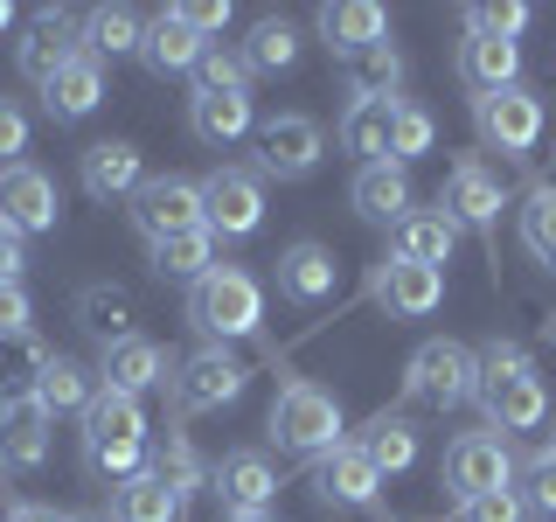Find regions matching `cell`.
Returning a JSON list of instances; mask_svg holds the SVG:
<instances>
[{"instance_id":"6da1fadb","label":"cell","mask_w":556,"mask_h":522,"mask_svg":"<svg viewBox=\"0 0 556 522\" xmlns=\"http://www.w3.org/2000/svg\"><path fill=\"white\" fill-rule=\"evenodd\" d=\"M139 460H147V411L126 390H104L84 405V467L98 481H132Z\"/></svg>"},{"instance_id":"7a4b0ae2","label":"cell","mask_w":556,"mask_h":522,"mask_svg":"<svg viewBox=\"0 0 556 522\" xmlns=\"http://www.w3.org/2000/svg\"><path fill=\"white\" fill-rule=\"evenodd\" d=\"M265 432H271L278 452H300V460H320V452H334V446H341V405H334V390H320V383L292 376L286 390L271 397Z\"/></svg>"},{"instance_id":"3957f363","label":"cell","mask_w":556,"mask_h":522,"mask_svg":"<svg viewBox=\"0 0 556 522\" xmlns=\"http://www.w3.org/2000/svg\"><path fill=\"white\" fill-rule=\"evenodd\" d=\"M188 321H195L208 341L257 335V327H265V293H257V278L243 265H216L208 278L188 286Z\"/></svg>"},{"instance_id":"277c9868","label":"cell","mask_w":556,"mask_h":522,"mask_svg":"<svg viewBox=\"0 0 556 522\" xmlns=\"http://www.w3.org/2000/svg\"><path fill=\"white\" fill-rule=\"evenodd\" d=\"M404 390L417 405L452 411V405H466V397H480V356L466 341H425L404 362Z\"/></svg>"},{"instance_id":"5b68a950","label":"cell","mask_w":556,"mask_h":522,"mask_svg":"<svg viewBox=\"0 0 556 522\" xmlns=\"http://www.w3.org/2000/svg\"><path fill=\"white\" fill-rule=\"evenodd\" d=\"M243 383H251V370H243L223 341H208V348H195V356L174 362L167 390H174V411H223V405L243 397Z\"/></svg>"},{"instance_id":"8992f818","label":"cell","mask_w":556,"mask_h":522,"mask_svg":"<svg viewBox=\"0 0 556 522\" xmlns=\"http://www.w3.org/2000/svg\"><path fill=\"white\" fill-rule=\"evenodd\" d=\"M515 446L501 439V432H466V439L445 446V487L459 501H480V495H501V487H515Z\"/></svg>"},{"instance_id":"52a82bcc","label":"cell","mask_w":556,"mask_h":522,"mask_svg":"<svg viewBox=\"0 0 556 522\" xmlns=\"http://www.w3.org/2000/svg\"><path fill=\"white\" fill-rule=\"evenodd\" d=\"M473 126L494 153H508V161H529L535 139H543V98L535 91H494V98H473Z\"/></svg>"},{"instance_id":"ba28073f","label":"cell","mask_w":556,"mask_h":522,"mask_svg":"<svg viewBox=\"0 0 556 522\" xmlns=\"http://www.w3.org/2000/svg\"><path fill=\"white\" fill-rule=\"evenodd\" d=\"M439 209L459 231H480V237H494V223H501V209H508V196H501V174L480 161V153H459L445 174V196Z\"/></svg>"},{"instance_id":"9c48e42d","label":"cell","mask_w":556,"mask_h":522,"mask_svg":"<svg viewBox=\"0 0 556 522\" xmlns=\"http://www.w3.org/2000/svg\"><path fill=\"white\" fill-rule=\"evenodd\" d=\"M202 223L216 237H251L265 223V182L243 174V167H216L202 182Z\"/></svg>"},{"instance_id":"30bf717a","label":"cell","mask_w":556,"mask_h":522,"mask_svg":"<svg viewBox=\"0 0 556 522\" xmlns=\"http://www.w3.org/2000/svg\"><path fill=\"white\" fill-rule=\"evenodd\" d=\"M202 223V182H181V174H153L132 196V231L147 244H161L174 231H195Z\"/></svg>"},{"instance_id":"8fae6325","label":"cell","mask_w":556,"mask_h":522,"mask_svg":"<svg viewBox=\"0 0 556 522\" xmlns=\"http://www.w3.org/2000/svg\"><path fill=\"white\" fill-rule=\"evenodd\" d=\"M56 216H63V196L42 167H28V161L0 167V223H8V231L42 237V231H56Z\"/></svg>"},{"instance_id":"7c38bea8","label":"cell","mask_w":556,"mask_h":522,"mask_svg":"<svg viewBox=\"0 0 556 522\" xmlns=\"http://www.w3.org/2000/svg\"><path fill=\"white\" fill-rule=\"evenodd\" d=\"M320 126H313L306 112H286V119H271L265 133H257V167L278 174V182H306L313 167H320Z\"/></svg>"},{"instance_id":"4fadbf2b","label":"cell","mask_w":556,"mask_h":522,"mask_svg":"<svg viewBox=\"0 0 556 522\" xmlns=\"http://www.w3.org/2000/svg\"><path fill=\"white\" fill-rule=\"evenodd\" d=\"M480 405H486V425L508 439V432H535L549 418V390L535 370L521 376H480Z\"/></svg>"},{"instance_id":"5bb4252c","label":"cell","mask_w":556,"mask_h":522,"mask_svg":"<svg viewBox=\"0 0 556 522\" xmlns=\"http://www.w3.org/2000/svg\"><path fill=\"white\" fill-rule=\"evenodd\" d=\"M376 300L396 313V321H425L445 300V272L417 265V258H382L376 265Z\"/></svg>"},{"instance_id":"9a60e30c","label":"cell","mask_w":556,"mask_h":522,"mask_svg":"<svg viewBox=\"0 0 556 522\" xmlns=\"http://www.w3.org/2000/svg\"><path fill=\"white\" fill-rule=\"evenodd\" d=\"M167 376H174V370H167V348H161V341H147V335L104 341V356H98V383H104V390H126V397L161 390Z\"/></svg>"},{"instance_id":"2e32d148","label":"cell","mask_w":556,"mask_h":522,"mask_svg":"<svg viewBox=\"0 0 556 522\" xmlns=\"http://www.w3.org/2000/svg\"><path fill=\"white\" fill-rule=\"evenodd\" d=\"M202 35L181 22V8H161V14H147V35H139V63L153 70V77H195V63H202Z\"/></svg>"},{"instance_id":"e0dca14e","label":"cell","mask_w":556,"mask_h":522,"mask_svg":"<svg viewBox=\"0 0 556 522\" xmlns=\"http://www.w3.org/2000/svg\"><path fill=\"white\" fill-rule=\"evenodd\" d=\"M208 487H216L223 515H257V509L278 501V474H271L265 452H223V467L208 474Z\"/></svg>"},{"instance_id":"ac0fdd59","label":"cell","mask_w":556,"mask_h":522,"mask_svg":"<svg viewBox=\"0 0 556 522\" xmlns=\"http://www.w3.org/2000/svg\"><path fill=\"white\" fill-rule=\"evenodd\" d=\"M459 84L473 98L515 91V84H521V42H501V35L466 28V42H459Z\"/></svg>"},{"instance_id":"d6986e66","label":"cell","mask_w":556,"mask_h":522,"mask_svg":"<svg viewBox=\"0 0 556 522\" xmlns=\"http://www.w3.org/2000/svg\"><path fill=\"white\" fill-rule=\"evenodd\" d=\"M313 495L341 501V509H376L382 474L362 460V446H334V452H320V467H313Z\"/></svg>"},{"instance_id":"ffe728a7","label":"cell","mask_w":556,"mask_h":522,"mask_svg":"<svg viewBox=\"0 0 556 522\" xmlns=\"http://www.w3.org/2000/svg\"><path fill=\"white\" fill-rule=\"evenodd\" d=\"M139 188H147V161H139L132 139H98V147H84V196L118 202V196H139Z\"/></svg>"},{"instance_id":"44dd1931","label":"cell","mask_w":556,"mask_h":522,"mask_svg":"<svg viewBox=\"0 0 556 522\" xmlns=\"http://www.w3.org/2000/svg\"><path fill=\"white\" fill-rule=\"evenodd\" d=\"M334 251L327 244H313V237H300V244H286L278 251V293H286L292 307H320L327 293H334Z\"/></svg>"},{"instance_id":"7402d4cb","label":"cell","mask_w":556,"mask_h":522,"mask_svg":"<svg viewBox=\"0 0 556 522\" xmlns=\"http://www.w3.org/2000/svg\"><path fill=\"white\" fill-rule=\"evenodd\" d=\"M348 202H355L362 223H404V216H410V174L396 167V161L355 167V182H348Z\"/></svg>"},{"instance_id":"603a6c76","label":"cell","mask_w":556,"mask_h":522,"mask_svg":"<svg viewBox=\"0 0 556 522\" xmlns=\"http://www.w3.org/2000/svg\"><path fill=\"white\" fill-rule=\"evenodd\" d=\"M70 57H77V42H70V14H63V8H42V14L28 22V35L14 42V63H22L28 84H49Z\"/></svg>"},{"instance_id":"cb8c5ba5","label":"cell","mask_w":556,"mask_h":522,"mask_svg":"<svg viewBox=\"0 0 556 522\" xmlns=\"http://www.w3.org/2000/svg\"><path fill=\"white\" fill-rule=\"evenodd\" d=\"M320 35H327V49L348 63V57H362V49L390 42V14H382L376 0H334V8H320Z\"/></svg>"},{"instance_id":"d4e9b609","label":"cell","mask_w":556,"mask_h":522,"mask_svg":"<svg viewBox=\"0 0 556 522\" xmlns=\"http://www.w3.org/2000/svg\"><path fill=\"white\" fill-rule=\"evenodd\" d=\"M390 119H396V98H348V112H341V153H355L362 167H376V161H390Z\"/></svg>"},{"instance_id":"484cf974","label":"cell","mask_w":556,"mask_h":522,"mask_svg":"<svg viewBox=\"0 0 556 522\" xmlns=\"http://www.w3.org/2000/svg\"><path fill=\"white\" fill-rule=\"evenodd\" d=\"M98 98H104V63L91 57V49H77L56 77L42 84V104H49V119H91L98 112Z\"/></svg>"},{"instance_id":"4316f807","label":"cell","mask_w":556,"mask_h":522,"mask_svg":"<svg viewBox=\"0 0 556 522\" xmlns=\"http://www.w3.org/2000/svg\"><path fill=\"white\" fill-rule=\"evenodd\" d=\"M49 460V411L22 397V405H0V467L28 474V467Z\"/></svg>"},{"instance_id":"83f0119b","label":"cell","mask_w":556,"mask_h":522,"mask_svg":"<svg viewBox=\"0 0 556 522\" xmlns=\"http://www.w3.org/2000/svg\"><path fill=\"white\" fill-rule=\"evenodd\" d=\"M188 133L202 147H237L251 133V91H195L188 98Z\"/></svg>"},{"instance_id":"f1b7e54d","label":"cell","mask_w":556,"mask_h":522,"mask_svg":"<svg viewBox=\"0 0 556 522\" xmlns=\"http://www.w3.org/2000/svg\"><path fill=\"white\" fill-rule=\"evenodd\" d=\"M452 251H459V223L445 216V209H410L404 223H396V258H417V265H452Z\"/></svg>"},{"instance_id":"f546056e","label":"cell","mask_w":556,"mask_h":522,"mask_svg":"<svg viewBox=\"0 0 556 522\" xmlns=\"http://www.w3.org/2000/svg\"><path fill=\"white\" fill-rule=\"evenodd\" d=\"M112 522H181V495L147 467V474L112 487Z\"/></svg>"},{"instance_id":"4dcf8cb0","label":"cell","mask_w":556,"mask_h":522,"mask_svg":"<svg viewBox=\"0 0 556 522\" xmlns=\"http://www.w3.org/2000/svg\"><path fill=\"white\" fill-rule=\"evenodd\" d=\"M153 272H161V278H188V286L208 278V272H216V231L195 223V231L161 237V244H153Z\"/></svg>"},{"instance_id":"1f68e13d","label":"cell","mask_w":556,"mask_h":522,"mask_svg":"<svg viewBox=\"0 0 556 522\" xmlns=\"http://www.w3.org/2000/svg\"><path fill=\"white\" fill-rule=\"evenodd\" d=\"M362 460H369L376 467V474H404V467L417 460V425H410V418H390V411H382V418H369V425H362Z\"/></svg>"},{"instance_id":"d6a6232c","label":"cell","mask_w":556,"mask_h":522,"mask_svg":"<svg viewBox=\"0 0 556 522\" xmlns=\"http://www.w3.org/2000/svg\"><path fill=\"white\" fill-rule=\"evenodd\" d=\"M49 370V348L35 335H0V405H22L35 397V383Z\"/></svg>"},{"instance_id":"836d02e7","label":"cell","mask_w":556,"mask_h":522,"mask_svg":"<svg viewBox=\"0 0 556 522\" xmlns=\"http://www.w3.org/2000/svg\"><path fill=\"white\" fill-rule=\"evenodd\" d=\"M98 397V376L84 370V362H70V356H49V370H42V383H35V405H42L49 418L56 411H77L84 418V405Z\"/></svg>"},{"instance_id":"e575fe53","label":"cell","mask_w":556,"mask_h":522,"mask_svg":"<svg viewBox=\"0 0 556 522\" xmlns=\"http://www.w3.org/2000/svg\"><path fill=\"white\" fill-rule=\"evenodd\" d=\"M243 63H251V77H278V70H292V63H300V28H292L286 14H265V22H251Z\"/></svg>"},{"instance_id":"d590c367","label":"cell","mask_w":556,"mask_h":522,"mask_svg":"<svg viewBox=\"0 0 556 522\" xmlns=\"http://www.w3.org/2000/svg\"><path fill=\"white\" fill-rule=\"evenodd\" d=\"M515 223H521V251L556 272V182H535L529 196H521Z\"/></svg>"},{"instance_id":"8d00e7d4","label":"cell","mask_w":556,"mask_h":522,"mask_svg":"<svg viewBox=\"0 0 556 522\" xmlns=\"http://www.w3.org/2000/svg\"><path fill=\"white\" fill-rule=\"evenodd\" d=\"M139 35H147V14H132V8H91L84 14V42L77 49H91V57H126V49H139Z\"/></svg>"},{"instance_id":"74e56055","label":"cell","mask_w":556,"mask_h":522,"mask_svg":"<svg viewBox=\"0 0 556 522\" xmlns=\"http://www.w3.org/2000/svg\"><path fill=\"white\" fill-rule=\"evenodd\" d=\"M396 84H404V57L390 42L348 57V98H396Z\"/></svg>"},{"instance_id":"f35d334b","label":"cell","mask_w":556,"mask_h":522,"mask_svg":"<svg viewBox=\"0 0 556 522\" xmlns=\"http://www.w3.org/2000/svg\"><path fill=\"white\" fill-rule=\"evenodd\" d=\"M147 452H153V474H161L181 501L208 481V467L195 460V446H188V432H181V425H167V439H161V446H147Z\"/></svg>"},{"instance_id":"ab89813d","label":"cell","mask_w":556,"mask_h":522,"mask_svg":"<svg viewBox=\"0 0 556 522\" xmlns=\"http://www.w3.org/2000/svg\"><path fill=\"white\" fill-rule=\"evenodd\" d=\"M77 321L84 327H91V335L98 341H126L132 335V300H126V293H118V286H84V300H77Z\"/></svg>"},{"instance_id":"60d3db41","label":"cell","mask_w":556,"mask_h":522,"mask_svg":"<svg viewBox=\"0 0 556 522\" xmlns=\"http://www.w3.org/2000/svg\"><path fill=\"white\" fill-rule=\"evenodd\" d=\"M431 139H439V119H431L425 104L396 98V119H390V161H396V167L417 161V153H431Z\"/></svg>"},{"instance_id":"b9f144b4","label":"cell","mask_w":556,"mask_h":522,"mask_svg":"<svg viewBox=\"0 0 556 522\" xmlns=\"http://www.w3.org/2000/svg\"><path fill=\"white\" fill-rule=\"evenodd\" d=\"M521 509H535V515H556V452L543 446V452H529L521 460Z\"/></svg>"},{"instance_id":"7bdbcfd3","label":"cell","mask_w":556,"mask_h":522,"mask_svg":"<svg viewBox=\"0 0 556 522\" xmlns=\"http://www.w3.org/2000/svg\"><path fill=\"white\" fill-rule=\"evenodd\" d=\"M243 84H251V63H243L237 49H202L195 91H243Z\"/></svg>"},{"instance_id":"ee69618b","label":"cell","mask_w":556,"mask_h":522,"mask_svg":"<svg viewBox=\"0 0 556 522\" xmlns=\"http://www.w3.org/2000/svg\"><path fill=\"white\" fill-rule=\"evenodd\" d=\"M466 28H480V35H501V42H515V35L529 28V8H521V0H508V8H466Z\"/></svg>"},{"instance_id":"f6af8a7d","label":"cell","mask_w":556,"mask_h":522,"mask_svg":"<svg viewBox=\"0 0 556 522\" xmlns=\"http://www.w3.org/2000/svg\"><path fill=\"white\" fill-rule=\"evenodd\" d=\"M459 522H529L515 487H501V495H480V501H459Z\"/></svg>"},{"instance_id":"bcb514c9","label":"cell","mask_w":556,"mask_h":522,"mask_svg":"<svg viewBox=\"0 0 556 522\" xmlns=\"http://www.w3.org/2000/svg\"><path fill=\"white\" fill-rule=\"evenodd\" d=\"M22 153H28V112L0 98V167H22Z\"/></svg>"},{"instance_id":"7dc6e473","label":"cell","mask_w":556,"mask_h":522,"mask_svg":"<svg viewBox=\"0 0 556 522\" xmlns=\"http://www.w3.org/2000/svg\"><path fill=\"white\" fill-rule=\"evenodd\" d=\"M28 313H35L28 286L22 278H0V335H28Z\"/></svg>"},{"instance_id":"c3c4849f","label":"cell","mask_w":556,"mask_h":522,"mask_svg":"<svg viewBox=\"0 0 556 522\" xmlns=\"http://www.w3.org/2000/svg\"><path fill=\"white\" fill-rule=\"evenodd\" d=\"M181 22H188V28H195L202 42H208V35H223V28H230V8H223V0H188V8H181Z\"/></svg>"},{"instance_id":"681fc988","label":"cell","mask_w":556,"mask_h":522,"mask_svg":"<svg viewBox=\"0 0 556 522\" xmlns=\"http://www.w3.org/2000/svg\"><path fill=\"white\" fill-rule=\"evenodd\" d=\"M22 265H28L22 231H8V223H0V278H22Z\"/></svg>"},{"instance_id":"f907efd6","label":"cell","mask_w":556,"mask_h":522,"mask_svg":"<svg viewBox=\"0 0 556 522\" xmlns=\"http://www.w3.org/2000/svg\"><path fill=\"white\" fill-rule=\"evenodd\" d=\"M8 522H63L56 509H42V501H14V515Z\"/></svg>"},{"instance_id":"816d5d0a","label":"cell","mask_w":556,"mask_h":522,"mask_svg":"<svg viewBox=\"0 0 556 522\" xmlns=\"http://www.w3.org/2000/svg\"><path fill=\"white\" fill-rule=\"evenodd\" d=\"M223 522H278L271 509H257V515H223Z\"/></svg>"},{"instance_id":"f5cc1de1","label":"cell","mask_w":556,"mask_h":522,"mask_svg":"<svg viewBox=\"0 0 556 522\" xmlns=\"http://www.w3.org/2000/svg\"><path fill=\"white\" fill-rule=\"evenodd\" d=\"M0 28H14V8H8V0H0Z\"/></svg>"},{"instance_id":"db71d44e","label":"cell","mask_w":556,"mask_h":522,"mask_svg":"<svg viewBox=\"0 0 556 522\" xmlns=\"http://www.w3.org/2000/svg\"><path fill=\"white\" fill-rule=\"evenodd\" d=\"M63 522H104V515H63Z\"/></svg>"},{"instance_id":"11a10c76","label":"cell","mask_w":556,"mask_h":522,"mask_svg":"<svg viewBox=\"0 0 556 522\" xmlns=\"http://www.w3.org/2000/svg\"><path fill=\"white\" fill-rule=\"evenodd\" d=\"M549 452H556V439H549Z\"/></svg>"}]
</instances>
